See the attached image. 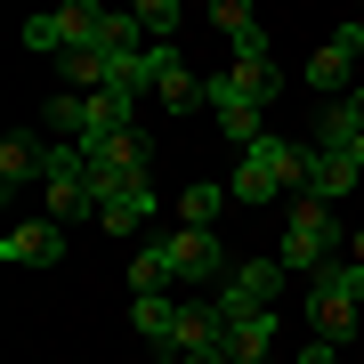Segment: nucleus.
<instances>
[{"instance_id": "nucleus-11", "label": "nucleus", "mask_w": 364, "mask_h": 364, "mask_svg": "<svg viewBox=\"0 0 364 364\" xmlns=\"http://www.w3.org/2000/svg\"><path fill=\"white\" fill-rule=\"evenodd\" d=\"M203 90H210V114H219V105H259V114H267L275 90H284V73H275V65H227V73H210Z\"/></svg>"}, {"instance_id": "nucleus-9", "label": "nucleus", "mask_w": 364, "mask_h": 364, "mask_svg": "<svg viewBox=\"0 0 364 364\" xmlns=\"http://www.w3.org/2000/svg\"><path fill=\"white\" fill-rule=\"evenodd\" d=\"M356 57H364V25H340V33L324 41V49L308 57V90H324V105H332V97H348Z\"/></svg>"}, {"instance_id": "nucleus-16", "label": "nucleus", "mask_w": 364, "mask_h": 364, "mask_svg": "<svg viewBox=\"0 0 364 364\" xmlns=\"http://www.w3.org/2000/svg\"><path fill=\"white\" fill-rule=\"evenodd\" d=\"M154 90H162L170 114H203V105H210V90L186 73V57H178V49H154Z\"/></svg>"}, {"instance_id": "nucleus-5", "label": "nucleus", "mask_w": 364, "mask_h": 364, "mask_svg": "<svg viewBox=\"0 0 364 364\" xmlns=\"http://www.w3.org/2000/svg\"><path fill=\"white\" fill-rule=\"evenodd\" d=\"M170 259H178V284H227V251H219V227H170Z\"/></svg>"}, {"instance_id": "nucleus-1", "label": "nucleus", "mask_w": 364, "mask_h": 364, "mask_svg": "<svg viewBox=\"0 0 364 364\" xmlns=\"http://www.w3.org/2000/svg\"><path fill=\"white\" fill-rule=\"evenodd\" d=\"M299 178H308V146H291V138H259L243 162H235V203H275V195H299Z\"/></svg>"}, {"instance_id": "nucleus-29", "label": "nucleus", "mask_w": 364, "mask_h": 364, "mask_svg": "<svg viewBox=\"0 0 364 364\" xmlns=\"http://www.w3.org/2000/svg\"><path fill=\"white\" fill-rule=\"evenodd\" d=\"M348 97H356V105H364V90H348Z\"/></svg>"}, {"instance_id": "nucleus-14", "label": "nucleus", "mask_w": 364, "mask_h": 364, "mask_svg": "<svg viewBox=\"0 0 364 364\" xmlns=\"http://www.w3.org/2000/svg\"><path fill=\"white\" fill-rule=\"evenodd\" d=\"M41 170H49V138H41V130H9V138H0V195H9V203H16L25 178H41Z\"/></svg>"}, {"instance_id": "nucleus-4", "label": "nucleus", "mask_w": 364, "mask_h": 364, "mask_svg": "<svg viewBox=\"0 0 364 364\" xmlns=\"http://www.w3.org/2000/svg\"><path fill=\"white\" fill-rule=\"evenodd\" d=\"M81 154H90V178H97V195H105V186H130V178H146L154 146H146V130H114V138L81 146Z\"/></svg>"}, {"instance_id": "nucleus-19", "label": "nucleus", "mask_w": 364, "mask_h": 364, "mask_svg": "<svg viewBox=\"0 0 364 364\" xmlns=\"http://www.w3.org/2000/svg\"><path fill=\"white\" fill-rule=\"evenodd\" d=\"M130 284H138V291H170V284H178V259H170V235H146V251L130 259Z\"/></svg>"}, {"instance_id": "nucleus-24", "label": "nucleus", "mask_w": 364, "mask_h": 364, "mask_svg": "<svg viewBox=\"0 0 364 364\" xmlns=\"http://www.w3.org/2000/svg\"><path fill=\"white\" fill-rule=\"evenodd\" d=\"M210 25L227 41H243V33H259V9H251V0H210Z\"/></svg>"}, {"instance_id": "nucleus-12", "label": "nucleus", "mask_w": 364, "mask_h": 364, "mask_svg": "<svg viewBox=\"0 0 364 364\" xmlns=\"http://www.w3.org/2000/svg\"><path fill=\"white\" fill-rule=\"evenodd\" d=\"M0 259L9 267H57L65 259V227L57 219H16L9 235H0Z\"/></svg>"}, {"instance_id": "nucleus-7", "label": "nucleus", "mask_w": 364, "mask_h": 364, "mask_svg": "<svg viewBox=\"0 0 364 364\" xmlns=\"http://www.w3.org/2000/svg\"><path fill=\"white\" fill-rule=\"evenodd\" d=\"M275 284H284V259H243L210 299H219V316L235 324V316H251V308H275Z\"/></svg>"}, {"instance_id": "nucleus-21", "label": "nucleus", "mask_w": 364, "mask_h": 364, "mask_svg": "<svg viewBox=\"0 0 364 364\" xmlns=\"http://www.w3.org/2000/svg\"><path fill=\"white\" fill-rule=\"evenodd\" d=\"M210 122H219V138H227V146H243V154L267 138V114H259V105H219Z\"/></svg>"}, {"instance_id": "nucleus-26", "label": "nucleus", "mask_w": 364, "mask_h": 364, "mask_svg": "<svg viewBox=\"0 0 364 364\" xmlns=\"http://www.w3.org/2000/svg\"><path fill=\"white\" fill-rule=\"evenodd\" d=\"M291 364H340V348H324V340H316V348H299Z\"/></svg>"}, {"instance_id": "nucleus-23", "label": "nucleus", "mask_w": 364, "mask_h": 364, "mask_svg": "<svg viewBox=\"0 0 364 364\" xmlns=\"http://www.w3.org/2000/svg\"><path fill=\"white\" fill-rule=\"evenodd\" d=\"M16 41H25L33 57H65V25H57V9H41V16H25V25H16Z\"/></svg>"}, {"instance_id": "nucleus-27", "label": "nucleus", "mask_w": 364, "mask_h": 364, "mask_svg": "<svg viewBox=\"0 0 364 364\" xmlns=\"http://www.w3.org/2000/svg\"><path fill=\"white\" fill-rule=\"evenodd\" d=\"M146 364H219V356H170V348H162V356H146Z\"/></svg>"}, {"instance_id": "nucleus-6", "label": "nucleus", "mask_w": 364, "mask_h": 364, "mask_svg": "<svg viewBox=\"0 0 364 364\" xmlns=\"http://www.w3.org/2000/svg\"><path fill=\"white\" fill-rule=\"evenodd\" d=\"M364 186V162L356 154H332V146H308V178H299V195L308 203H324V210H340Z\"/></svg>"}, {"instance_id": "nucleus-10", "label": "nucleus", "mask_w": 364, "mask_h": 364, "mask_svg": "<svg viewBox=\"0 0 364 364\" xmlns=\"http://www.w3.org/2000/svg\"><path fill=\"white\" fill-rule=\"evenodd\" d=\"M356 316H364V308H356V299H348V291L332 284V267H324V275L308 284V332L324 340V348H340V340L356 332Z\"/></svg>"}, {"instance_id": "nucleus-15", "label": "nucleus", "mask_w": 364, "mask_h": 364, "mask_svg": "<svg viewBox=\"0 0 364 364\" xmlns=\"http://www.w3.org/2000/svg\"><path fill=\"white\" fill-rule=\"evenodd\" d=\"M275 332H284V316H275V308L235 316V324H227V364H267V356H275Z\"/></svg>"}, {"instance_id": "nucleus-17", "label": "nucleus", "mask_w": 364, "mask_h": 364, "mask_svg": "<svg viewBox=\"0 0 364 364\" xmlns=\"http://www.w3.org/2000/svg\"><path fill=\"white\" fill-rule=\"evenodd\" d=\"M130 332L162 356V348H170V332H178V291H138V299H130Z\"/></svg>"}, {"instance_id": "nucleus-20", "label": "nucleus", "mask_w": 364, "mask_h": 364, "mask_svg": "<svg viewBox=\"0 0 364 364\" xmlns=\"http://www.w3.org/2000/svg\"><path fill=\"white\" fill-rule=\"evenodd\" d=\"M227 203H235V186H210V178H195V186L178 195V227H210Z\"/></svg>"}, {"instance_id": "nucleus-22", "label": "nucleus", "mask_w": 364, "mask_h": 364, "mask_svg": "<svg viewBox=\"0 0 364 364\" xmlns=\"http://www.w3.org/2000/svg\"><path fill=\"white\" fill-rule=\"evenodd\" d=\"M138 33H146V49H170V33H178V0H138Z\"/></svg>"}, {"instance_id": "nucleus-8", "label": "nucleus", "mask_w": 364, "mask_h": 364, "mask_svg": "<svg viewBox=\"0 0 364 364\" xmlns=\"http://www.w3.org/2000/svg\"><path fill=\"white\" fill-rule=\"evenodd\" d=\"M170 356H219V364H227V316H219V299H178Z\"/></svg>"}, {"instance_id": "nucleus-2", "label": "nucleus", "mask_w": 364, "mask_h": 364, "mask_svg": "<svg viewBox=\"0 0 364 364\" xmlns=\"http://www.w3.org/2000/svg\"><path fill=\"white\" fill-rule=\"evenodd\" d=\"M275 259H284V275H308V284H316V275L340 259V219H332L324 203L299 195L291 219H284V251H275Z\"/></svg>"}, {"instance_id": "nucleus-28", "label": "nucleus", "mask_w": 364, "mask_h": 364, "mask_svg": "<svg viewBox=\"0 0 364 364\" xmlns=\"http://www.w3.org/2000/svg\"><path fill=\"white\" fill-rule=\"evenodd\" d=\"M356 259H364V219H356Z\"/></svg>"}, {"instance_id": "nucleus-18", "label": "nucleus", "mask_w": 364, "mask_h": 364, "mask_svg": "<svg viewBox=\"0 0 364 364\" xmlns=\"http://www.w3.org/2000/svg\"><path fill=\"white\" fill-rule=\"evenodd\" d=\"M316 146H332V154H356V162H364V105H356V97H332L324 114H316Z\"/></svg>"}, {"instance_id": "nucleus-30", "label": "nucleus", "mask_w": 364, "mask_h": 364, "mask_svg": "<svg viewBox=\"0 0 364 364\" xmlns=\"http://www.w3.org/2000/svg\"><path fill=\"white\" fill-rule=\"evenodd\" d=\"M267 364H284V356H267Z\"/></svg>"}, {"instance_id": "nucleus-31", "label": "nucleus", "mask_w": 364, "mask_h": 364, "mask_svg": "<svg viewBox=\"0 0 364 364\" xmlns=\"http://www.w3.org/2000/svg\"><path fill=\"white\" fill-rule=\"evenodd\" d=\"M356 25H364V16H356Z\"/></svg>"}, {"instance_id": "nucleus-13", "label": "nucleus", "mask_w": 364, "mask_h": 364, "mask_svg": "<svg viewBox=\"0 0 364 364\" xmlns=\"http://www.w3.org/2000/svg\"><path fill=\"white\" fill-rule=\"evenodd\" d=\"M154 210H162L154 178H130V186H105V195H97V227H105V235H138Z\"/></svg>"}, {"instance_id": "nucleus-3", "label": "nucleus", "mask_w": 364, "mask_h": 364, "mask_svg": "<svg viewBox=\"0 0 364 364\" xmlns=\"http://www.w3.org/2000/svg\"><path fill=\"white\" fill-rule=\"evenodd\" d=\"M41 195H49V219H97V178H90V154L73 138L49 146V170H41Z\"/></svg>"}, {"instance_id": "nucleus-25", "label": "nucleus", "mask_w": 364, "mask_h": 364, "mask_svg": "<svg viewBox=\"0 0 364 364\" xmlns=\"http://www.w3.org/2000/svg\"><path fill=\"white\" fill-rule=\"evenodd\" d=\"M49 130L81 138V97H73V90H57V97H49Z\"/></svg>"}]
</instances>
